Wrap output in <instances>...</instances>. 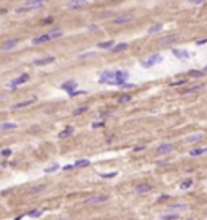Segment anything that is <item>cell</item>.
<instances>
[{
  "mask_svg": "<svg viewBox=\"0 0 207 220\" xmlns=\"http://www.w3.org/2000/svg\"><path fill=\"white\" fill-rule=\"evenodd\" d=\"M47 0H25V5L23 7H18V8H15V13H18V15H23V13H28V12H33V10H37L41 8V7L46 5Z\"/></svg>",
  "mask_w": 207,
  "mask_h": 220,
  "instance_id": "obj_1",
  "label": "cell"
},
{
  "mask_svg": "<svg viewBox=\"0 0 207 220\" xmlns=\"http://www.w3.org/2000/svg\"><path fill=\"white\" fill-rule=\"evenodd\" d=\"M134 20V15L131 13H126V15H120V16H115L112 20V25L113 26H120V25H126V23H131Z\"/></svg>",
  "mask_w": 207,
  "mask_h": 220,
  "instance_id": "obj_2",
  "label": "cell"
},
{
  "mask_svg": "<svg viewBox=\"0 0 207 220\" xmlns=\"http://www.w3.org/2000/svg\"><path fill=\"white\" fill-rule=\"evenodd\" d=\"M110 199V196L107 194H101V196H92V198L84 199V204L86 206H91V204H102V202H107Z\"/></svg>",
  "mask_w": 207,
  "mask_h": 220,
  "instance_id": "obj_3",
  "label": "cell"
},
{
  "mask_svg": "<svg viewBox=\"0 0 207 220\" xmlns=\"http://www.w3.org/2000/svg\"><path fill=\"white\" fill-rule=\"evenodd\" d=\"M28 81H29V75H28V73H23L21 76H18L16 80H13L12 82H8V84H7V88L15 89V88H18L20 84H25V82H28Z\"/></svg>",
  "mask_w": 207,
  "mask_h": 220,
  "instance_id": "obj_4",
  "label": "cell"
},
{
  "mask_svg": "<svg viewBox=\"0 0 207 220\" xmlns=\"http://www.w3.org/2000/svg\"><path fill=\"white\" fill-rule=\"evenodd\" d=\"M162 60H164V57H162V55H152L151 58H147V60L141 62V65H143L144 68H151V67H154L155 63H160Z\"/></svg>",
  "mask_w": 207,
  "mask_h": 220,
  "instance_id": "obj_5",
  "label": "cell"
},
{
  "mask_svg": "<svg viewBox=\"0 0 207 220\" xmlns=\"http://www.w3.org/2000/svg\"><path fill=\"white\" fill-rule=\"evenodd\" d=\"M88 5V0H70L67 3V8L68 10H79V8H84Z\"/></svg>",
  "mask_w": 207,
  "mask_h": 220,
  "instance_id": "obj_6",
  "label": "cell"
},
{
  "mask_svg": "<svg viewBox=\"0 0 207 220\" xmlns=\"http://www.w3.org/2000/svg\"><path fill=\"white\" fill-rule=\"evenodd\" d=\"M175 41H178V36L177 34H170V36H165V37H162V39H159V46L160 47L170 46V44H173Z\"/></svg>",
  "mask_w": 207,
  "mask_h": 220,
  "instance_id": "obj_7",
  "label": "cell"
},
{
  "mask_svg": "<svg viewBox=\"0 0 207 220\" xmlns=\"http://www.w3.org/2000/svg\"><path fill=\"white\" fill-rule=\"evenodd\" d=\"M37 101V97H31V99H28V101H23V102H18V104H15L12 107V110H18V109H25L28 107V105H33L34 102Z\"/></svg>",
  "mask_w": 207,
  "mask_h": 220,
  "instance_id": "obj_8",
  "label": "cell"
},
{
  "mask_svg": "<svg viewBox=\"0 0 207 220\" xmlns=\"http://www.w3.org/2000/svg\"><path fill=\"white\" fill-rule=\"evenodd\" d=\"M55 62V57H46V58H37V60L33 62L34 67H44V65H49V63H54Z\"/></svg>",
  "mask_w": 207,
  "mask_h": 220,
  "instance_id": "obj_9",
  "label": "cell"
},
{
  "mask_svg": "<svg viewBox=\"0 0 207 220\" xmlns=\"http://www.w3.org/2000/svg\"><path fill=\"white\" fill-rule=\"evenodd\" d=\"M173 149H175V146L172 143H164V144H160V146L157 147V152L159 154H168V152H172Z\"/></svg>",
  "mask_w": 207,
  "mask_h": 220,
  "instance_id": "obj_10",
  "label": "cell"
},
{
  "mask_svg": "<svg viewBox=\"0 0 207 220\" xmlns=\"http://www.w3.org/2000/svg\"><path fill=\"white\" fill-rule=\"evenodd\" d=\"M50 39V33H47V34H42V36H39V37H34L33 39V46H39V44H44V42H49Z\"/></svg>",
  "mask_w": 207,
  "mask_h": 220,
  "instance_id": "obj_11",
  "label": "cell"
},
{
  "mask_svg": "<svg viewBox=\"0 0 207 220\" xmlns=\"http://www.w3.org/2000/svg\"><path fill=\"white\" fill-rule=\"evenodd\" d=\"M202 139H204V135H201V133H198V135H189V136H186V143H188V144L201 143Z\"/></svg>",
  "mask_w": 207,
  "mask_h": 220,
  "instance_id": "obj_12",
  "label": "cell"
},
{
  "mask_svg": "<svg viewBox=\"0 0 207 220\" xmlns=\"http://www.w3.org/2000/svg\"><path fill=\"white\" fill-rule=\"evenodd\" d=\"M172 54H173V57L180 58V60L189 58V52H188V50H183V49H173V50H172Z\"/></svg>",
  "mask_w": 207,
  "mask_h": 220,
  "instance_id": "obj_13",
  "label": "cell"
},
{
  "mask_svg": "<svg viewBox=\"0 0 207 220\" xmlns=\"http://www.w3.org/2000/svg\"><path fill=\"white\" fill-rule=\"evenodd\" d=\"M152 191V186L151 185H139V186L134 188V194H146V192Z\"/></svg>",
  "mask_w": 207,
  "mask_h": 220,
  "instance_id": "obj_14",
  "label": "cell"
},
{
  "mask_svg": "<svg viewBox=\"0 0 207 220\" xmlns=\"http://www.w3.org/2000/svg\"><path fill=\"white\" fill-rule=\"evenodd\" d=\"M18 42H20L18 39H10V41H7V42L2 44V49L3 50H12V49H15V47L18 46Z\"/></svg>",
  "mask_w": 207,
  "mask_h": 220,
  "instance_id": "obj_15",
  "label": "cell"
},
{
  "mask_svg": "<svg viewBox=\"0 0 207 220\" xmlns=\"http://www.w3.org/2000/svg\"><path fill=\"white\" fill-rule=\"evenodd\" d=\"M206 86L204 84H194V86H189V88L183 89V94H191V92H196V91H202Z\"/></svg>",
  "mask_w": 207,
  "mask_h": 220,
  "instance_id": "obj_16",
  "label": "cell"
},
{
  "mask_svg": "<svg viewBox=\"0 0 207 220\" xmlns=\"http://www.w3.org/2000/svg\"><path fill=\"white\" fill-rule=\"evenodd\" d=\"M76 81H73V80H70V81H65L63 82V84H62L60 86V88L62 89H65V91H68V92H70V91H73V89H76Z\"/></svg>",
  "mask_w": 207,
  "mask_h": 220,
  "instance_id": "obj_17",
  "label": "cell"
},
{
  "mask_svg": "<svg viewBox=\"0 0 207 220\" xmlns=\"http://www.w3.org/2000/svg\"><path fill=\"white\" fill-rule=\"evenodd\" d=\"M183 209H188V204H173V206H168L167 211L168 212H175V211H183Z\"/></svg>",
  "mask_w": 207,
  "mask_h": 220,
  "instance_id": "obj_18",
  "label": "cell"
},
{
  "mask_svg": "<svg viewBox=\"0 0 207 220\" xmlns=\"http://www.w3.org/2000/svg\"><path fill=\"white\" fill-rule=\"evenodd\" d=\"M113 46H115V41H113V39L105 41V42H99V44H97L99 49H112Z\"/></svg>",
  "mask_w": 207,
  "mask_h": 220,
  "instance_id": "obj_19",
  "label": "cell"
},
{
  "mask_svg": "<svg viewBox=\"0 0 207 220\" xmlns=\"http://www.w3.org/2000/svg\"><path fill=\"white\" fill-rule=\"evenodd\" d=\"M160 219L162 220H178V219H181V217H180V214H177V212H172V214L160 215Z\"/></svg>",
  "mask_w": 207,
  "mask_h": 220,
  "instance_id": "obj_20",
  "label": "cell"
},
{
  "mask_svg": "<svg viewBox=\"0 0 207 220\" xmlns=\"http://www.w3.org/2000/svg\"><path fill=\"white\" fill-rule=\"evenodd\" d=\"M162 29H164V25H160V23H157V25L151 26L149 29H147V34H155V33H160Z\"/></svg>",
  "mask_w": 207,
  "mask_h": 220,
  "instance_id": "obj_21",
  "label": "cell"
},
{
  "mask_svg": "<svg viewBox=\"0 0 207 220\" xmlns=\"http://www.w3.org/2000/svg\"><path fill=\"white\" fill-rule=\"evenodd\" d=\"M207 152V147H198V149H193L191 152H189V156L191 157H196V156H202V154Z\"/></svg>",
  "mask_w": 207,
  "mask_h": 220,
  "instance_id": "obj_22",
  "label": "cell"
},
{
  "mask_svg": "<svg viewBox=\"0 0 207 220\" xmlns=\"http://www.w3.org/2000/svg\"><path fill=\"white\" fill-rule=\"evenodd\" d=\"M18 128V125H16V123H2V125H0V130H2V131H5V130H16Z\"/></svg>",
  "mask_w": 207,
  "mask_h": 220,
  "instance_id": "obj_23",
  "label": "cell"
},
{
  "mask_svg": "<svg viewBox=\"0 0 207 220\" xmlns=\"http://www.w3.org/2000/svg\"><path fill=\"white\" fill-rule=\"evenodd\" d=\"M126 47H128V44L126 42H120V44H115V46L112 47L113 52H122V50H125Z\"/></svg>",
  "mask_w": 207,
  "mask_h": 220,
  "instance_id": "obj_24",
  "label": "cell"
},
{
  "mask_svg": "<svg viewBox=\"0 0 207 220\" xmlns=\"http://www.w3.org/2000/svg\"><path fill=\"white\" fill-rule=\"evenodd\" d=\"M73 131H75V130L68 126V128H65L63 131H62L60 135H58V138H62V139H63V138H68V136H71V135H73Z\"/></svg>",
  "mask_w": 207,
  "mask_h": 220,
  "instance_id": "obj_25",
  "label": "cell"
},
{
  "mask_svg": "<svg viewBox=\"0 0 207 220\" xmlns=\"http://www.w3.org/2000/svg\"><path fill=\"white\" fill-rule=\"evenodd\" d=\"M88 91H83V89H73V91H70L68 92V96L70 97H76V96H83V94H86Z\"/></svg>",
  "mask_w": 207,
  "mask_h": 220,
  "instance_id": "obj_26",
  "label": "cell"
},
{
  "mask_svg": "<svg viewBox=\"0 0 207 220\" xmlns=\"http://www.w3.org/2000/svg\"><path fill=\"white\" fill-rule=\"evenodd\" d=\"M188 76H191V78H201V76H204V71H199V70H191L188 73Z\"/></svg>",
  "mask_w": 207,
  "mask_h": 220,
  "instance_id": "obj_27",
  "label": "cell"
},
{
  "mask_svg": "<svg viewBox=\"0 0 207 220\" xmlns=\"http://www.w3.org/2000/svg\"><path fill=\"white\" fill-rule=\"evenodd\" d=\"M191 186H193V180H189V178H188V180H185L180 185V190H188V188H191Z\"/></svg>",
  "mask_w": 207,
  "mask_h": 220,
  "instance_id": "obj_28",
  "label": "cell"
},
{
  "mask_svg": "<svg viewBox=\"0 0 207 220\" xmlns=\"http://www.w3.org/2000/svg\"><path fill=\"white\" fill-rule=\"evenodd\" d=\"M91 164L88 159H81V160H76L75 162V167H88V165Z\"/></svg>",
  "mask_w": 207,
  "mask_h": 220,
  "instance_id": "obj_29",
  "label": "cell"
},
{
  "mask_svg": "<svg viewBox=\"0 0 207 220\" xmlns=\"http://www.w3.org/2000/svg\"><path fill=\"white\" fill-rule=\"evenodd\" d=\"M58 168H60V165H58V164H54L52 167H47L44 172H46V173H54V172H57Z\"/></svg>",
  "mask_w": 207,
  "mask_h": 220,
  "instance_id": "obj_30",
  "label": "cell"
},
{
  "mask_svg": "<svg viewBox=\"0 0 207 220\" xmlns=\"http://www.w3.org/2000/svg\"><path fill=\"white\" fill-rule=\"evenodd\" d=\"M189 81H191V80H180V81H173V82H172V86H173V88H178V86H185V84H188Z\"/></svg>",
  "mask_w": 207,
  "mask_h": 220,
  "instance_id": "obj_31",
  "label": "cell"
},
{
  "mask_svg": "<svg viewBox=\"0 0 207 220\" xmlns=\"http://www.w3.org/2000/svg\"><path fill=\"white\" fill-rule=\"evenodd\" d=\"M63 36V31H52L50 33V39L54 41V39H58V37H62Z\"/></svg>",
  "mask_w": 207,
  "mask_h": 220,
  "instance_id": "obj_32",
  "label": "cell"
},
{
  "mask_svg": "<svg viewBox=\"0 0 207 220\" xmlns=\"http://www.w3.org/2000/svg\"><path fill=\"white\" fill-rule=\"evenodd\" d=\"M207 0H188L189 5H204Z\"/></svg>",
  "mask_w": 207,
  "mask_h": 220,
  "instance_id": "obj_33",
  "label": "cell"
},
{
  "mask_svg": "<svg viewBox=\"0 0 207 220\" xmlns=\"http://www.w3.org/2000/svg\"><path fill=\"white\" fill-rule=\"evenodd\" d=\"M86 110H88V105H83V107H79V109H75L73 113H75V115H79V113L86 112Z\"/></svg>",
  "mask_w": 207,
  "mask_h": 220,
  "instance_id": "obj_34",
  "label": "cell"
},
{
  "mask_svg": "<svg viewBox=\"0 0 207 220\" xmlns=\"http://www.w3.org/2000/svg\"><path fill=\"white\" fill-rule=\"evenodd\" d=\"M130 101H131V96H122V97L118 99L120 104H126V102H130Z\"/></svg>",
  "mask_w": 207,
  "mask_h": 220,
  "instance_id": "obj_35",
  "label": "cell"
},
{
  "mask_svg": "<svg viewBox=\"0 0 207 220\" xmlns=\"http://www.w3.org/2000/svg\"><path fill=\"white\" fill-rule=\"evenodd\" d=\"M101 177L102 178H113V177H117V172H113V173H102Z\"/></svg>",
  "mask_w": 207,
  "mask_h": 220,
  "instance_id": "obj_36",
  "label": "cell"
},
{
  "mask_svg": "<svg viewBox=\"0 0 207 220\" xmlns=\"http://www.w3.org/2000/svg\"><path fill=\"white\" fill-rule=\"evenodd\" d=\"M42 214V211H34V212H29V217H39Z\"/></svg>",
  "mask_w": 207,
  "mask_h": 220,
  "instance_id": "obj_37",
  "label": "cell"
},
{
  "mask_svg": "<svg viewBox=\"0 0 207 220\" xmlns=\"http://www.w3.org/2000/svg\"><path fill=\"white\" fill-rule=\"evenodd\" d=\"M2 156H3V157L12 156V149H3V151H2Z\"/></svg>",
  "mask_w": 207,
  "mask_h": 220,
  "instance_id": "obj_38",
  "label": "cell"
},
{
  "mask_svg": "<svg viewBox=\"0 0 207 220\" xmlns=\"http://www.w3.org/2000/svg\"><path fill=\"white\" fill-rule=\"evenodd\" d=\"M88 57H94V52H88V54H84V55H79V58H81V60H84V58H88Z\"/></svg>",
  "mask_w": 207,
  "mask_h": 220,
  "instance_id": "obj_39",
  "label": "cell"
},
{
  "mask_svg": "<svg viewBox=\"0 0 207 220\" xmlns=\"http://www.w3.org/2000/svg\"><path fill=\"white\" fill-rule=\"evenodd\" d=\"M101 126H104L102 122H94L92 123V128H101Z\"/></svg>",
  "mask_w": 207,
  "mask_h": 220,
  "instance_id": "obj_40",
  "label": "cell"
},
{
  "mask_svg": "<svg viewBox=\"0 0 207 220\" xmlns=\"http://www.w3.org/2000/svg\"><path fill=\"white\" fill-rule=\"evenodd\" d=\"M168 198H170V196H168V194H162L160 198H159V202H162V201H167Z\"/></svg>",
  "mask_w": 207,
  "mask_h": 220,
  "instance_id": "obj_41",
  "label": "cell"
},
{
  "mask_svg": "<svg viewBox=\"0 0 207 220\" xmlns=\"http://www.w3.org/2000/svg\"><path fill=\"white\" fill-rule=\"evenodd\" d=\"M196 44H198V46H204V44H207V39H201V41H196Z\"/></svg>",
  "mask_w": 207,
  "mask_h": 220,
  "instance_id": "obj_42",
  "label": "cell"
},
{
  "mask_svg": "<svg viewBox=\"0 0 207 220\" xmlns=\"http://www.w3.org/2000/svg\"><path fill=\"white\" fill-rule=\"evenodd\" d=\"M73 168H75V165H67V167H63V170H73Z\"/></svg>",
  "mask_w": 207,
  "mask_h": 220,
  "instance_id": "obj_43",
  "label": "cell"
},
{
  "mask_svg": "<svg viewBox=\"0 0 207 220\" xmlns=\"http://www.w3.org/2000/svg\"><path fill=\"white\" fill-rule=\"evenodd\" d=\"M146 146H139V147H134V152H138V151H143Z\"/></svg>",
  "mask_w": 207,
  "mask_h": 220,
  "instance_id": "obj_44",
  "label": "cell"
},
{
  "mask_svg": "<svg viewBox=\"0 0 207 220\" xmlns=\"http://www.w3.org/2000/svg\"><path fill=\"white\" fill-rule=\"evenodd\" d=\"M97 28H99L97 25H91V26H89V29H91V31H94V29H97Z\"/></svg>",
  "mask_w": 207,
  "mask_h": 220,
  "instance_id": "obj_45",
  "label": "cell"
},
{
  "mask_svg": "<svg viewBox=\"0 0 207 220\" xmlns=\"http://www.w3.org/2000/svg\"><path fill=\"white\" fill-rule=\"evenodd\" d=\"M0 13H7V10L5 8H0Z\"/></svg>",
  "mask_w": 207,
  "mask_h": 220,
  "instance_id": "obj_46",
  "label": "cell"
},
{
  "mask_svg": "<svg viewBox=\"0 0 207 220\" xmlns=\"http://www.w3.org/2000/svg\"><path fill=\"white\" fill-rule=\"evenodd\" d=\"M206 70H207V67H206Z\"/></svg>",
  "mask_w": 207,
  "mask_h": 220,
  "instance_id": "obj_47",
  "label": "cell"
}]
</instances>
